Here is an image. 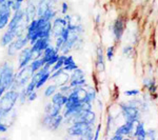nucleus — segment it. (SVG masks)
<instances>
[{"label":"nucleus","instance_id":"nucleus-1","mask_svg":"<svg viewBox=\"0 0 158 140\" xmlns=\"http://www.w3.org/2000/svg\"><path fill=\"white\" fill-rule=\"evenodd\" d=\"M68 135L71 137H78L81 139H93L94 133H93V126L88 124L82 121H74L72 126L68 130Z\"/></svg>","mask_w":158,"mask_h":140},{"label":"nucleus","instance_id":"nucleus-2","mask_svg":"<svg viewBox=\"0 0 158 140\" xmlns=\"http://www.w3.org/2000/svg\"><path fill=\"white\" fill-rule=\"evenodd\" d=\"M15 80V71L11 62L4 61L0 65V85H3L6 90L12 88Z\"/></svg>","mask_w":158,"mask_h":140},{"label":"nucleus","instance_id":"nucleus-3","mask_svg":"<svg viewBox=\"0 0 158 140\" xmlns=\"http://www.w3.org/2000/svg\"><path fill=\"white\" fill-rule=\"evenodd\" d=\"M19 101V91L17 90H6L0 98V108L6 113H11L15 109L16 103Z\"/></svg>","mask_w":158,"mask_h":140},{"label":"nucleus","instance_id":"nucleus-4","mask_svg":"<svg viewBox=\"0 0 158 140\" xmlns=\"http://www.w3.org/2000/svg\"><path fill=\"white\" fill-rule=\"evenodd\" d=\"M27 45H30V39L27 37V35L16 37V39L6 47V53L10 57H14L17 53L20 52Z\"/></svg>","mask_w":158,"mask_h":140},{"label":"nucleus","instance_id":"nucleus-5","mask_svg":"<svg viewBox=\"0 0 158 140\" xmlns=\"http://www.w3.org/2000/svg\"><path fill=\"white\" fill-rule=\"evenodd\" d=\"M120 110L124 119H126V121H131L134 122V123L139 121L140 112L139 109L136 108L135 105L127 104V103H120Z\"/></svg>","mask_w":158,"mask_h":140},{"label":"nucleus","instance_id":"nucleus-6","mask_svg":"<svg viewBox=\"0 0 158 140\" xmlns=\"http://www.w3.org/2000/svg\"><path fill=\"white\" fill-rule=\"evenodd\" d=\"M34 59V53H33L32 49L31 47H25L24 49H22L21 51L19 52V55H18V65H17V70H20V68H23L25 67L30 64L31 62Z\"/></svg>","mask_w":158,"mask_h":140},{"label":"nucleus","instance_id":"nucleus-7","mask_svg":"<svg viewBox=\"0 0 158 140\" xmlns=\"http://www.w3.org/2000/svg\"><path fill=\"white\" fill-rule=\"evenodd\" d=\"M27 23L24 19V10L21 9L19 11L13 12L12 17L10 19V22L7 24L6 29H11V30H17L21 24Z\"/></svg>","mask_w":158,"mask_h":140},{"label":"nucleus","instance_id":"nucleus-8","mask_svg":"<svg viewBox=\"0 0 158 140\" xmlns=\"http://www.w3.org/2000/svg\"><path fill=\"white\" fill-rule=\"evenodd\" d=\"M68 25V21L64 17H56L52 21V39H56L61 34L62 30Z\"/></svg>","mask_w":158,"mask_h":140},{"label":"nucleus","instance_id":"nucleus-9","mask_svg":"<svg viewBox=\"0 0 158 140\" xmlns=\"http://www.w3.org/2000/svg\"><path fill=\"white\" fill-rule=\"evenodd\" d=\"M124 27H126V22H124V19L122 17H118L115 21H114L113 25H112V32H113V35L115 37L116 41H119L121 39L122 35L124 33Z\"/></svg>","mask_w":158,"mask_h":140},{"label":"nucleus","instance_id":"nucleus-10","mask_svg":"<svg viewBox=\"0 0 158 140\" xmlns=\"http://www.w3.org/2000/svg\"><path fill=\"white\" fill-rule=\"evenodd\" d=\"M17 37V30H11L7 29L6 32L2 34L1 38H0V45L2 47H6L11 42L14 41Z\"/></svg>","mask_w":158,"mask_h":140},{"label":"nucleus","instance_id":"nucleus-11","mask_svg":"<svg viewBox=\"0 0 158 140\" xmlns=\"http://www.w3.org/2000/svg\"><path fill=\"white\" fill-rule=\"evenodd\" d=\"M133 130H134V122L126 121V123H123L116 130L115 134L122 135L124 137V136H128V135H131Z\"/></svg>","mask_w":158,"mask_h":140},{"label":"nucleus","instance_id":"nucleus-12","mask_svg":"<svg viewBox=\"0 0 158 140\" xmlns=\"http://www.w3.org/2000/svg\"><path fill=\"white\" fill-rule=\"evenodd\" d=\"M67 99H68L67 95H64V94L60 93L59 91H57L54 95L51 97V102H52L53 104H55V105H58V106L63 108L65 102H67Z\"/></svg>","mask_w":158,"mask_h":140},{"label":"nucleus","instance_id":"nucleus-13","mask_svg":"<svg viewBox=\"0 0 158 140\" xmlns=\"http://www.w3.org/2000/svg\"><path fill=\"white\" fill-rule=\"evenodd\" d=\"M58 54H60V52H59V50H57L55 47V45H52L51 44L50 47H48L47 49H45L44 51L42 52V59L44 62H48L51 58H53L54 56L56 55H58Z\"/></svg>","mask_w":158,"mask_h":140},{"label":"nucleus","instance_id":"nucleus-14","mask_svg":"<svg viewBox=\"0 0 158 140\" xmlns=\"http://www.w3.org/2000/svg\"><path fill=\"white\" fill-rule=\"evenodd\" d=\"M96 67H97L99 72H103L104 68H106V63H104V54H103V50L101 47H98L96 50Z\"/></svg>","mask_w":158,"mask_h":140},{"label":"nucleus","instance_id":"nucleus-15","mask_svg":"<svg viewBox=\"0 0 158 140\" xmlns=\"http://www.w3.org/2000/svg\"><path fill=\"white\" fill-rule=\"evenodd\" d=\"M78 65L76 63V61L74 60V57L72 55H67L64 59V64H63V71L65 72H72L75 68H77Z\"/></svg>","mask_w":158,"mask_h":140},{"label":"nucleus","instance_id":"nucleus-16","mask_svg":"<svg viewBox=\"0 0 158 140\" xmlns=\"http://www.w3.org/2000/svg\"><path fill=\"white\" fill-rule=\"evenodd\" d=\"M134 137L137 138L138 140H144L147 138V131L144 129V123L143 122H137L136 129H135V133H134Z\"/></svg>","mask_w":158,"mask_h":140},{"label":"nucleus","instance_id":"nucleus-17","mask_svg":"<svg viewBox=\"0 0 158 140\" xmlns=\"http://www.w3.org/2000/svg\"><path fill=\"white\" fill-rule=\"evenodd\" d=\"M48 3V2H47ZM40 17H42V18L49 20V21H53L56 17H57V12L54 10V6H50L49 3H48V6L45 7V10L43 11L42 15Z\"/></svg>","mask_w":158,"mask_h":140},{"label":"nucleus","instance_id":"nucleus-18","mask_svg":"<svg viewBox=\"0 0 158 140\" xmlns=\"http://www.w3.org/2000/svg\"><path fill=\"white\" fill-rule=\"evenodd\" d=\"M44 61H43L42 58H37V59H33L32 62L30 63V68L32 71V73H36L37 71H39L43 65H44Z\"/></svg>","mask_w":158,"mask_h":140},{"label":"nucleus","instance_id":"nucleus-19","mask_svg":"<svg viewBox=\"0 0 158 140\" xmlns=\"http://www.w3.org/2000/svg\"><path fill=\"white\" fill-rule=\"evenodd\" d=\"M53 81H55V83L58 86L63 85V84H68V82L70 81V75H69V74L65 72V71H63V72L61 73L60 75L58 76V77L56 78L55 80H53Z\"/></svg>","mask_w":158,"mask_h":140},{"label":"nucleus","instance_id":"nucleus-20","mask_svg":"<svg viewBox=\"0 0 158 140\" xmlns=\"http://www.w3.org/2000/svg\"><path fill=\"white\" fill-rule=\"evenodd\" d=\"M63 120H64V117H63L62 114H59V115L55 116L54 118H53L52 126H51L50 131H57L61 126V124L63 123Z\"/></svg>","mask_w":158,"mask_h":140},{"label":"nucleus","instance_id":"nucleus-21","mask_svg":"<svg viewBox=\"0 0 158 140\" xmlns=\"http://www.w3.org/2000/svg\"><path fill=\"white\" fill-rule=\"evenodd\" d=\"M65 56H67V55L59 54V57H58V59H57V61H56V63H55V64H53L52 67H51V73L55 72L56 70H59V68H63Z\"/></svg>","mask_w":158,"mask_h":140},{"label":"nucleus","instance_id":"nucleus-22","mask_svg":"<svg viewBox=\"0 0 158 140\" xmlns=\"http://www.w3.org/2000/svg\"><path fill=\"white\" fill-rule=\"evenodd\" d=\"M57 91H58V85L56 83H53V84H50L45 88L44 92H43V95H44L45 98H51Z\"/></svg>","mask_w":158,"mask_h":140},{"label":"nucleus","instance_id":"nucleus-23","mask_svg":"<svg viewBox=\"0 0 158 140\" xmlns=\"http://www.w3.org/2000/svg\"><path fill=\"white\" fill-rule=\"evenodd\" d=\"M50 75H51V72H48V73L43 74L41 77L39 78V80H38L36 83V91L40 90V89H41L42 86L50 80Z\"/></svg>","mask_w":158,"mask_h":140},{"label":"nucleus","instance_id":"nucleus-24","mask_svg":"<svg viewBox=\"0 0 158 140\" xmlns=\"http://www.w3.org/2000/svg\"><path fill=\"white\" fill-rule=\"evenodd\" d=\"M81 78H85V74L81 68H75L74 71H72V74L70 75V80L74 79H81Z\"/></svg>","mask_w":158,"mask_h":140},{"label":"nucleus","instance_id":"nucleus-25","mask_svg":"<svg viewBox=\"0 0 158 140\" xmlns=\"http://www.w3.org/2000/svg\"><path fill=\"white\" fill-rule=\"evenodd\" d=\"M143 85L146 86L148 90H149L150 93H152V94H154L157 90L156 82H155V80H153V79H146L143 81Z\"/></svg>","mask_w":158,"mask_h":140},{"label":"nucleus","instance_id":"nucleus-26","mask_svg":"<svg viewBox=\"0 0 158 140\" xmlns=\"http://www.w3.org/2000/svg\"><path fill=\"white\" fill-rule=\"evenodd\" d=\"M86 83L85 78H81V79H74L70 80L69 84L71 85V88H76V86H85Z\"/></svg>","mask_w":158,"mask_h":140},{"label":"nucleus","instance_id":"nucleus-27","mask_svg":"<svg viewBox=\"0 0 158 140\" xmlns=\"http://www.w3.org/2000/svg\"><path fill=\"white\" fill-rule=\"evenodd\" d=\"M24 91H25L27 96L29 95L30 93H32V92L36 91V82H33V81L30 80V82L24 86Z\"/></svg>","mask_w":158,"mask_h":140},{"label":"nucleus","instance_id":"nucleus-28","mask_svg":"<svg viewBox=\"0 0 158 140\" xmlns=\"http://www.w3.org/2000/svg\"><path fill=\"white\" fill-rule=\"evenodd\" d=\"M58 91H59L60 93H62L68 96L69 94L71 93V91H72V88H71L70 84H63V85L58 86Z\"/></svg>","mask_w":158,"mask_h":140},{"label":"nucleus","instance_id":"nucleus-29","mask_svg":"<svg viewBox=\"0 0 158 140\" xmlns=\"http://www.w3.org/2000/svg\"><path fill=\"white\" fill-rule=\"evenodd\" d=\"M114 52H115V47L114 45H111L106 49V59L109 61H111L113 59L114 57Z\"/></svg>","mask_w":158,"mask_h":140},{"label":"nucleus","instance_id":"nucleus-30","mask_svg":"<svg viewBox=\"0 0 158 140\" xmlns=\"http://www.w3.org/2000/svg\"><path fill=\"white\" fill-rule=\"evenodd\" d=\"M139 93H140L139 90H129V91L123 92V94H124V95H126V96H128V97H133V96L138 95Z\"/></svg>","mask_w":158,"mask_h":140},{"label":"nucleus","instance_id":"nucleus-31","mask_svg":"<svg viewBox=\"0 0 158 140\" xmlns=\"http://www.w3.org/2000/svg\"><path fill=\"white\" fill-rule=\"evenodd\" d=\"M68 12H69L68 2H62V3H61V7H60V13L62 15H65V14H68Z\"/></svg>","mask_w":158,"mask_h":140},{"label":"nucleus","instance_id":"nucleus-32","mask_svg":"<svg viewBox=\"0 0 158 140\" xmlns=\"http://www.w3.org/2000/svg\"><path fill=\"white\" fill-rule=\"evenodd\" d=\"M10 116V113H6L4 110H2L1 108H0V121H2V122H4V120L6 119H7V117ZM6 123V122H4Z\"/></svg>","mask_w":158,"mask_h":140},{"label":"nucleus","instance_id":"nucleus-33","mask_svg":"<svg viewBox=\"0 0 158 140\" xmlns=\"http://www.w3.org/2000/svg\"><path fill=\"white\" fill-rule=\"evenodd\" d=\"M22 9V3L21 2H17V1H14V4L12 6V11L13 12H16V11H19V10Z\"/></svg>","mask_w":158,"mask_h":140},{"label":"nucleus","instance_id":"nucleus-34","mask_svg":"<svg viewBox=\"0 0 158 140\" xmlns=\"http://www.w3.org/2000/svg\"><path fill=\"white\" fill-rule=\"evenodd\" d=\"M7 130H9V126L6 123H4V122L0 121V134L6 133Z\"/></svg>","mask_w":158,"mask_h":140},{"label":"nucleus","instance_id":"nucleus-35","mask_svg":"<svg viewBox=\"0 0 158 140\" xmlns=\"http://www.w3.org/2000/svg\"><path fill=\"white\" fill-rule=\"evenodd\" d=\"M37 99V91H34L32 92V93H30L29 95H27V101H34Z\"/></svg>","mask_w":158,"mask_h":140},{"label":"nucleus","instance_id":"nucleus-36","mask_svg":"<svg viewBox=\"0 0 158 140\" xmlns=\"http://www.w3.org/2000/svg\"><path fill=\"white\" fill-rule=\"evenodd\" d=\"M58 57H59V54L54 56L53 58H51V59H50L49 61H48V62H45V64H48V65H50V67H52L53 64H55V63H56V61H57Z\"/></svg>","mask_w":158,"mask_h":140},{"label":"nucleus","instance_id":"nucleus-37","mask_svg":"<svg viewBox=\"0 0 158 140\" xmlns=\"http://www.w3.org/2000/svg\"><path fill=\"white\" fill-rule=\"evenodd\" d=\"M147 137L151 138L152 140H154L156 138V133H155L154 130H149V131H147Z\"/></svg>","mask_w":158,"mask_h":140},{"label":"nucleus","instance_id":"nucleus-38","mask_svg":"<svg viewBox=\"0 0 158 140\" xmlns=\"http://www.w3.org/2000/svg\"><path fill=\"white\" fill-rule=\"evenodd\" d=\"M100 131H101V123H99L96 128V131H95V135H94V139L95 140H98L99 139V135H100Z\"/></svg>","mask_w":158,"mask_h":140},{"label":"nucleus","instance_id":"nucleus-39","mask_svg":"<svg viewBox=\"0 0 158 140\" xmlns=\"http://www.w3.org/2000/svg\"><path fill=\"white\" fill-rule=\"evenodd\" d=\"M122 52H123L124 55H131V53L133 52V47H124Z\"/></svg>","mask_w":158,"mask_h":140},{"label":"nucleus","instance_id":"nucleus-40","mask_svg":"<svg viewBox=\"0 0 158 140\" xmlns=\"http://www.w3.org/2000/svg\"><path fill=\"white\" fill-rule=\"evenodd\" d=\"M123 139V136L122 135H119V134H115L113 137H112V140H122Z\"/></svg>","mask_w":158,"mask_h":140},{"label":"nucleus","instance_id":"nucleus-41","mask_svg":"<svg viewBox=\"0 0 158 140\" xmlns=\"http://www.w3.org/2000/svg\"><path fill=\"white\" fill-rule=\"evenodd\" d=\"M6 89L4 88L3 85H1V86H0V98H1V96L3 95V94H4V92H6Z\"/></svg>","mask_w":158,"mask_h":140},{"label":"nucleus","instance_id":"nucleus-42","mask_svg":"<svg viewBox=\"0 0 158 140\" xmlns=\"http://www.w3.org/2000/svg\"><path fill=\"white\" fill-rule=\"evenodd\" d=\"M7 0H0V4H2V3H4V2H6Z\"/></svg>","mask_w":158,"mask_h":140},{"label":"nucleus","instance_id":"nucleus-43","mask_svg":"<svg viewBox=\"0 0 158 140\" xmlns=\"http://www.w3.org/2000/svg\"><path fill=\"white\" fill-rule=\"evenodd\" d=\"M14 1H17V2H21V3H22V2H24L25 0H14Z\"/></svg>","mask_w":158,"mask_h":140},{"label":"nucleus","instance_id":"nucleus-44","mask_svg":"<svg viewBox=\"0 0 158 140\" xmlns=\"http://www.w3.org/2000/svg\"><path fill=\"white\" fill-rule=\"evenodd\" d=\"M0 86H1V85H0Z\"/></svg>","mask_w":158,"mask_h":140}]
</instances>
